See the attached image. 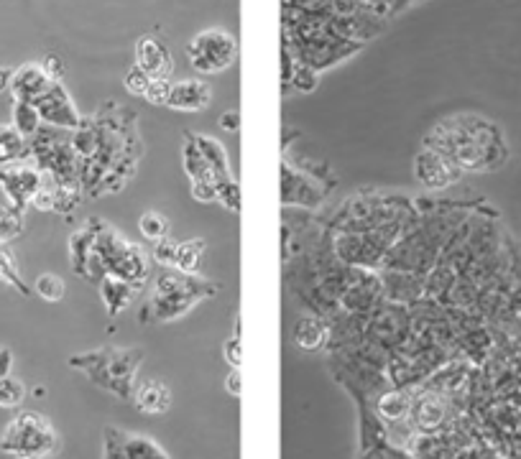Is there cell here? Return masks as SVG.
<instances>
[{"instance_id":"cell-22","label":"cell","mask_w":521,"mask_h":459,"mask_svg":"<svg viewBox=\"0 0 521 459\" xmlns=\"http://www.w3.org/2000/svg\"><path fill=\"white\" fill-rule=\"evenodd\" d=\"M13 128H16L18 133H21L23 138H34L36 133L44 128V123H41V115L39 110H36L34 102H21V100H13Z\"/></svg>"},{"instance_id":"cell-15","label":"cell","mask_w":521,"mask_h":459,"mask_svg":"<svg viewBox=\"0 0 521 459\" xmlns=\"http://www.w3.org/2000/svg\"><path fill=\"white\" fill-rule=\"evenodd\" d=\"M105 227V222L100 220H87V225H82L72 238H69V261H72V271L77 276H82L87 263V255L92 253L95 243H98L100 230Z\"/></svg>"},{"instance_id":"cell-31","label":"cell","mask_w":521,"mask_h":459,"mask_svg":"<svg viewBox=\"0 0 521 459\" xmlns=\"http://www.w3.org/2000/svg\"><path fill=\"white\" fill-rule=\"evenodd\" d=\"M218 202L228 207L230 212H241V189H238L235 179L218 184Z\"/></svg>"},{"instance_id":"cell-9","label":"cell","mask_w":521,"mask_h":459,"mask_svg":"<svg viewBox=\"0 0 521 459\" xmlns=\"http://www.w3.org/2000/svg\"><path fill=\"white\" fill-rule=\"evenodd\" d=\"M414 176L417 182L427 189H447L458 182L463 171L447 159L445 153L435 151V148H422L414 159Z\"/></svg>"},{"instance_id":"cell-38","label":"cell","mask_w":521,"mask_h":459,"mask_svg":"<svg viewBox=\"0 0 521 459\" xmlns=\"http://www.w3.org/2000/svg\"><path fill=\"white\" fill-rule=\"evenodd\" d=\"M225 388H228V393L230 396H241V388H243V383H241V373H238V368H233L230 370V375H228V380H225Z\"/></svg>"},{"instance_id":"cell-17","label":"cell","mask_w":521,"mask_h":459,"mask_svg":"<svg viewBox=\"0 0 521 459\" xmlns=\"http://www.w3.org/2000/svg\"><path fill=\"white\" fill-rule=\"evenodd\" d=\"M138 294V286L136 284H128L123 278H115V276H105L100 281V296H103L105 306H108V314L115 317V314H121L123 309L133 304Z\"/></svg>"},{"instance_id":"cell-12","label":"cell","mask_w":521,"mask_h":459,"mask_svg":"<svg viewBox=\"0 0 521 459\" xmlns=\"http://www.w3.org/2000/svg\"><path fill=\"white\" fill-rule=\"evenodd\" d=\"M52 82L54 80L44 72L41 62H29L13 72L11 87H8V90H11L13 100L36 102L49 87H52Z\"/></svg>"},{"instance_id":"cell-1","label":"cell","mask_w":521,"mask_h":459,"mask_svg":"<svg viewBox=\"0 0 521 459\" xmlns=\"http://www.w3.org/2000/svg\"><path fill=\"white\" fill-rule=\"evenodd\" d=\"M427 146L445 153L460 171H496L509 159L499 125L478 115H455L432 131Z\"/></svg>"},{"instance_id":"cell-29","label":"cell","mask_w":521,"mask_h":459,"mask_svg":"<svg viewBox=\"0 0 521 459\" xmlns=\"http://www.w3.org/2000/svg\"><path fill=\"white\" fill-rule=\"evenodd\" d=\"M21 225V212H16L13 207H0V245L16 238L21 233Z\"/></svg>"},{"instance_id":"cell-13","label":"cell","mask_w":521,"mask_h":459,"mask_svg":"<svg viewBox=\"0 0 521 459\" xmlns=\"http://www.w3.org/2000/svg\"><path fill=\"white\" fill-rule=\"evenodd\" d=\"M212 102V87L205 80H182L172 85L169 108L182 110V113H197L205 110Z\"/></svg>"},{"instance_id":"cell-33","label":"cell","mask_w":521,"mask_h":459,"mask_svg":"<svg viewBox=\"0 0 521 459\" xmlns=\"http://www.w3.org/2000/svg\"><path fill=\"white\" fill-rule=\"evenodd\" d=\"M146 100L151 105H167L169 108V97H172V82L169 80H151L149 90H146Z\"/></svg>"},{"instance_id":"cell-5","label":"cell","mask_w":521,"mask_h":459,"mask_svg":"<svg viewBox=\"0 0 521 459\" xmlns=\"http://www.w3.org/2000/svg\"><path fill=\"white\" fill-rule=\"evenodd\" d=\"M57 434L52 424L39 414H18L3 431L0 449L8 454H16L23 459H39L54 452Z\"/></svg>"},{"instance_id":"cell-36","label":"cell","mask_w":521,"mask_h":459,"mask_svg":"<svg viewBox=\"0 0 521 459\" xmlns=\"http://www.w3.org/2000/svg\"><path fill=\"white\" fill-rule=\"evenodd\" d=\"M218 123H220V128H223V131L235 133L238 128H241V113H238V110H228V113L220 115Z\"/></svg>"},{"instance_id":"cell-18","label":"cell","mask_w":521,"mask_h":459,"mask_svg":"<svg viewBox=\"0 0 521 459\" xmlns=\"http://www.w3.org/2000/svg\"><path fill=\"white\" fill-rule=\"evenodd\" d=\"M182 166L184 171H187L192 187H200V184H218L215 182V174H212L210 164H207V159L202 156L200 146H197L195 138H192V133H187V141H184L182 146Z\"/></svg>"},{"instance_id":"cell-32","label":"cell","mask_w":521,"mask_h":459,"mask_svg":"<svg viewBox=\"0 0 521 459\" xmlns=\"http://www.w3.org/2000/svg\"><path fill=\"white\" fill-rule=\"evenodd\" d=\"M123 85H126V90L131 92V95L144 97L146 90H149V85H151V77L141 67H131L126 74V80H123Z\"/></svg>"},{"instance_id":"cell-8","label":"cell","mask_w":521,"mask_h":459,"mask_svg":"<svg viewBox=\"0 0 521 459\" xmlns=\"http://www.w3.org/2000/svg\"><path fill=\"white\" fill-rule=\"evenodd\" d=\"M41 115V123L46 128H57V131H77L82 125V115L77 113L75 102L64 90L62 82H52V87L34 102Z\"/></svg>"},{"instance_id":"cell-37","label":"cell","mask_w":521,"mask_h":459,"mask_svg":"<svg viewBox=\"0 0 521 459\" xmlns=\"http://www.w3.org/2000/svg\"><path fill=\"white\" fill-rule=\"evenodd\" d=\"M105 459H123L121 447H118L113 437V429H108V434H105Z\"/></svg>"},{"instance_id":"cell-10","label":"cell","mask_w":521,"mask_h":459,"mask_svg":"<svg viewBox=\"0 0 521 459\" xmlns=\"http://www.w3.org/2000/svg\"><path fill=\"white\" fill-rule=\"evenodd\" d=\"M325 199V192L310 176L289 166L287 161L281 164V204L284 207H307L317 210Z\"/></svg>"},{"instance_id":"cell-11","label":"cell","mask_w":521,"mask_h":459,"mask_svg":"<svg viewBox=\"0 0 521 459\" xmlns=\"http://www.w3.org/2000/svg\"><path fill=\"white\" fill-rule=\"evenodd\" d=\"M136 67L144 69L151 80H169L174 72L172 54L154 36H141L136 44Z\"/></svg>"},{"instance_id":"cell-14","label":"cell","mask_w":521,"mask_h":459,"mask_svg":"<svg viewBox=\"0 0 521 459\" xmlns=\"http://www.w3.org/2000/svg\"><path fill=\"white\" fill-rule=\"evenodd\" d=\"M133 401L136 406L144 411V414L161 416L167 414L169 406H172V391L164 380H144L141 386L133 391Z\"/></svg>"},{"instance_id":"cell-2","label":"cell","mask_w":521,"mask_h":459,"mask_svg":"<svg viewBox=\"0 0 521 459\" xmlns=\"http://www.w3.org/2000/svg\"><path fill=\"white\" fill-rule=\"evenodd\" d=\"M218 286L195 276L167 268L154 281V296L141 309V322H174L184 317L195 304H200L205 296L215 294Z\"/></svg>"},{"instance_id":"cell-34","label":"cell","mask_w":521,"mask_h":459,"mask_svg":"<svg viewBox=\"0 0 521 459\" xmlns=\"http://www.w3.org/2000/svg\"><path fill=\"white\" fill-rule=\"evenodd\" d=\"M223 352H225V360L230 363V368H241L243 363V352H241V337H230L228 342L223 345Z\"/></svg>"},{"instance_id":"cell-30","label":"cell","mask_w":521,"mask_h":459,"mask_svg":"<svg viewBox=\"0 0 521 459\" xmlns=\"http://www.w3.org/2000/svg\"><path fill=\"white\" fill-rule=\"evenodd\" d=\"M417 419L422 426H437L445 419V406L440 401H435V398H427L417 411Z\"/></svg>"},{"instance_id":"cell-21","label":"cell","mask_w":521,"mask_h":459,"mask_svg":"<svg viewBox=\"0 0 521 459\" xmlns=\"http://www.w3.org/2000/svg\"><path fill=\"white\" fill-rule=\"evenodd\" d=\"M327 324L320 317H302L294 327V342H297L302 350H320L327 340Z\"/></svg>"},{"instance_id":"cell-19","label":"cell","mask_w":521,"mask_h":459,"mask_svg":"<svg viewBox=\"0 0 521 459\" xmlns=\"http://www.w3.org/2000/svg\"><path fill=\"white\" fill-rule=\"evenodd\" d=\"M192 138H195V143L200 146L202 156H205L207 164H210L212 174H215V182L218 184L230 182V179H233V171H230V159H228V151H225L223 143L212 136H192Z\"/></svg>"},{"instance_id":"cell-4","label":"cell","mask_w":521,"mask_h":459,"mask_svg":"<svg viewBox=\"0 0 521 459\" xmlns=\"http://www.w3.org/2000/svg\"><path fill=\"white\" fill-rule=\"evenodd\" d=\"M95 253L103 258L105 273L115 278H123L128 284L141 286L149 276V261H146L144 250L118 235L113 227L105 225L95 243Z\"/></svg>"},{"instance_id":"cell-35","label":"cell","mask_w":521,"mask_h":459,"mask_svg":"<svg viewBox=\"0 0 521 459\" xmlns=\"http://www.w3.org/2000/svg\"><path fill=\"white\" fill-rule=\"evenodd\" d=\"M41 67H44V72L49 74L54 82H62V77H64L62 57H57V54H46V57L41 59Z\"/></svg>"},{"instance_id":"cell-6","label":"cell","mask_w":521,"mask_h":459,"mask_svg":"<svg viewBox=\"0 0 521 459\" xmlns=\"http://www.w3.org/2000/svg\"><path fill=\"white\" fill-rule=\"evenodd\" d=\"M187 57L192 69L200 74H220L238 59V41L225 29L200 31L189 41Z\"/></svg>"},{"instance_id":"cell-3","label":"cell","mask_w":521,"mask_h":459,"mask_svg":"<svg viewBox=\"0 0 521 459\" xmlns=\"http://www.w3.org/2000/svg\"><path fill=\"white\" fill-rule=\"evenodd\" d=\"M141 363H144V350H108V347L69 360V365L80 368L95 386L110 391L123 401L133 398V391H136L133 375Z\"/></svg>"},{"instance_id":"cell-27","label":"cell","mask_w":521,"mask_h":459,"mask_svg":"<svg viewBox=\"0 0 521 459\" xmlns=\"http://www.w3.org/2000/svg\"><path fill=\"white\" fill-rule=\"evenodd\" d=\"M34 291L44 301H62L67 286H64L62 276H57V273H41V276L36 278Z\"/></svg>"},{"instance_id":"cell-23","label":"cell","mask_w":521,"mask_h":459,"mask_svg":"<svg viewBox=\"0 0 521 459\" xmlns=\"http://www.w3.org/2000/svg\"><path fill=\"white\" fill-rule=\"evenodd\" d=\"M378 414L384 416L386 421H401L404 416L412 414V398L409 393H386L381 401H378Z\"/></svg>"},{"instance_id":"cell-26","label":"cell","mask_w":521,"mask_h":459,"mask_svg":"<svg viewBox=\"0 0 521 459\" xmlns=\"http://www.w3.org/2000/svg\"><path fill=\"white\" fill-rule=\"evenodd\" d=\"M138 230H141V235H144L146 240L159 243V240L169 238V220L161 215V212L149 210L141 215V220H138Z\"/></svg>"},{"instance_id":"cell-7","label":"cell","mask_w":521,"mask_h":459,"mask_svg":"<svg viewBox=\"0 0 521 459\" xmlns=\"http://www.w3.org/2000/svg\"><path fill=\"white\" fill-rule=\"evenodd\" d=\"M0 189L16 212L31 207L36 194L44 189V171L31 164H13L0 169Z\"/></svg>"},{"instance_id":"cell-20","label":"cell","mask_w":521,"mask_h":459,"mask_svg":"<svg viewBox=\"0 0 521 459\" xmlns=\"http://www.w3.org/2000/svg\"><path fill=\"white\" fill-rule=\"evenodd\" d=\"M29 159V138H23L13 125H0V169L23 164Z\"/></svg>"},{"instance_id":"cell-40","label":"cell","mask_w":521,"mask_h":459,"mask_svg":"<svg viewBox=\"0 0 521 459\" xmlns=\"http://www.w3.org/2000/svg\"><path fill=\"white\" fill-rule=\"evenodd\" d=\"M11 77H13L11 69L0 67V92H6L8 87H11Z\"/></svg>"},{"instance_id":"cell-16","label":"cell","mask_w":521,"mask_h":459,"mask_svg":"<svg viewBox=\"0 0 521 459\" xmlns=\"http://www.w3.org/2000/svg\"><path fill=\"white\" fill-rule=\"evenodd\" d=\"M113 437L118 447H121L123 459H169L167 449L156 444L154 439L144 437V434H126V431L113 429Z\"/></svg>"},{"instance_id":"cell-28","label":"cell","mask_w":521,"mask_h":459,"mask_svg":"<svg viewBox=\"0 0 521 459\" xmlns=\"http://www.w3.org/2000/svg\"><path fill=\"white\" fill-rule=\"evenodd\" d=\"M26 398V386L13 375L0 378V408H16Z\"/></svg>"},{"instance_id":"cell-25","label":"cell","mask_w":521,"mask_h":459,"mask_svg":"<svg viewBox=\"0 0 521 459\" xmlns=\"http://www.w3.org/2000/svg\"><path fill=\"white\" fill-rule=\"evenodd\" d=\"M0 286L3 289H16L18 294H31L29 286L23 284L16 261H13V255L6 250V245H0Z\"/></svg>"},{"instance_id":"cell-39","label":"cell","mask_w":521,"mask_h":459,"mask_svg":"<svg viewBox=\"0 0 521 459\" xmlns=\"http://www.w3.org/2000/svg\"><path fill=\"white\" fill-rule=\"evenodd\" d=\"M11 368H13V352L8 350V347L0 345V378L11 375Z\"/></svg>"},{"instance_id":"cell-24","label":"cell","mask_w":521,"mask_h":459,"mask_svg":"<svg viewBox=\"0 0 521 459\" xmlns=\"http://www.w3.org/2000/svg\"><path fill=\"white\" fill-rule=\"evenodd\" d=\"M205 255V240H189V243H179L177 261H174V271L195 273Z\"/></svg>"}]
</instances>
